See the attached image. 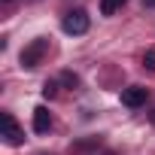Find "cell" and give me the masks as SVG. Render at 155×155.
I'll return each mask as SVG.
<instances>
[{"label": "cell", "instance_id": "12", "mask_svg": "<svg viewBox=\"0 0 155 155\" xmlns=\"http://www.w3.org/2000/svg\"><path fill=\"white\" fill-rule=\"evenodd\" d=\"M143 3H146V6H149V9H155V0H143Z\"/></svg>", "mask_w": 155, "mask_h": 155}, {"label": "cell", "instance_id": "9", "mask_svg": "<svg viewBox=\"0 0 155 155\" xmlns=\"http://www.w3.org/2000/svg\"><path fill=\"white\" fill-rule=\"evenodd\" d=\"M143 67H146L149 73H155V49H149V52L143 55Z\"/></svg>", "mask_w": 155, "mask_h": 155}, {"label": "cell", "instance_id": "7", "mask_svg": "<svg viewBox=\"0 0 155 155\" xmlns=\"http://www.w3.org/2000/svg\"><path fill=\"white\" fill-rule=\"evenodd\" d=\"M101 143V137H88V140H79V143H73L70 149L73 152H82V149H91V146H97Z\"/></svg>", "mask_w": 155, "mask_h": 155}, {"label": "cell", "instance_id": "5", "mask_svg": "<svg viewBox=\"0 0 155 155\" xmlns=\"http://www.w3.org/2000/svg\"><path fill=\"white\" fill-rule=\"evenodd\" d=\"M49 128H52V113L46 107H37L34 110V131L37 134H49Z\"/></svg>", "mask_w": 155, "mask_h": 155}, {"label": "cell", "instance_id": "6", "mask_svg": "<svg viewBox=\"0 0 155 155\" xmlns=\"http://www.w3.org/2000/svg\"><path fill=\"white\" fill-rule=\"evenodd\" d=\"M125 3H128V0H101V12L104 15H116Z\"/></svg>", "mask_w": 155, "mask_h": 155}, {"label": "cell", "instance_id": "4", "mask_svg": "<svg viewBox=\"0 0 155 155\" xmlns=\"http://www.w3.org/2000/svg\"><path fill=\"white\" fill-rule=\"evenodd\" d=\"M146 97H149V91H146L143 85H131V88H122V104H125V107H131V110L143 107V104H146Z\"/></svg>", "mask_w": 155, "mask_h": 155}, {"label": "cell", "instance_id": "1", "mask_svg": "<svg viewBox=\"0 0 155 155\" xmlns=\"http://www.w3.org/2000/svg\"><path fill=\"white\" fill-rule=\"evenodd\" d=\"M46 55H49V40H46V37H37L34 43H28V46L21 49V67H25V70H34V67L43 64Z\"/></svg>", "mask_w": 155, "mask_h": 155}, {"label": "cell", "instance_id": "8", "mask_svg": "<svg viewBox=\"0 0 155 155\" xmlns=\"http://www.w3.org/2000/svg\"><path fill=\"white\" fill-rule=\"evenodd\" d=\"M61 82H64V85H70V88H76V85H79V76L70 73V70H64V73H61Z\"/></svg>", "mask_w": 155, "mask_h": 155}, {"label": "cell", "instance_id": "3", "mask_svg": "<svg viewBox=\"0 0 155 155\" xmlns=\"http://www.w3.org/2000/svg\"><path fill=\"white\" fill-rule=\"evenodd\" d=\"M0 122H3V137H6L9 146H21V143H25V131L18 128V122H15L12 113H3V116H0Z\"/></svg>", "mask_w": 155, "mask_h": 155}, {"label": "cell", "instance_id": "13", "mask_svg": "<svg viewBox=\"0 0 155 155\" xmlns=\"http://www.w3.org/2000/svg\"><path fill=\"white\" fill-rule=\"evenodd\" d=\"M6 3H9V0H6Z\"/></svg>", "mask_w": 155, "mask_h": 155}, {"label": "cell", "instance_id": "11", "mask_svg": "<svg viewBox=\"0 0 155 155\" xmlns=\"http://www.w3.org/2000/svg\"><path fill=\"white\" fill-rule=\"evenodd\" d=\"M91 155H116V152H110V149H104V152H91Z\"/></svg>", "mask_w": 155, "mask_h": 155}, {"label": "cell", "instance_id": "2", "mask_svg": "<svg viewBox=\"0 0 155 155\" xmlns=\"http://www.w3.org/2000/svg\"><path fill=\"white\" fill-rule=\"evenodd\" d=\"M88 25H91V18H88L85 9H70V12L64 15V21H61L64 34H70V37H82V34L88 31Z\"/></svg>", "mask_w": 155, "mask_h": 155}, {"label": "cell", "instance_id": "10", "mask_svg": "<svg viewBox=\"0 0 155 155\" xmlns=\"http://www.w3.org/2000/svg\"><path fill=\"white\" fill-rule=\"evenodd\" d=\"M55 94H58V82H46V85H43V97H49V101H52Z\"/></svg>", "mask_w": 155, "mask_h": 155}]
</instances>
